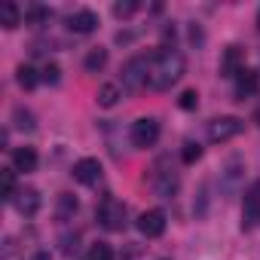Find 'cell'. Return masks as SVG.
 Returning a JSON list of instances; mask_svg holds the SVG:
<instances>
[{
	"label": "cell",
	"instance_id": "6da1fadb",
	"mask_svg": "<svg viewBox=\"0 0 260 260\" xmlns=\"http://www.w3.org/2000/svg\"><path fill=\"white\" fill-rule=\"evenodd\" d=\"M181 77H184V55H181L178 49L162 46V52L150 61V89L166 92V89H172Z\"/></svg>",
	"mask_w": 260,
	"mask_h": 260
},
{
	"label": "cell",
	"instance_id": "7a4b0ae2",
	"mask_svg": "<svg viewBox=\"0 0 260 260\" xmlns=\"http://www.w3.org/2000/svg\"><path fill=\"white\" fill-rule=\"evenodd\" d=\"M95 217H98V223H101L107 233L125 230V205H122L116 196H104V199L98 202V208H95Z\"/></svg>",
	"mask_w": 260,
	"mask_h": 260
},
{
	"label": "cell",
	"instance_id": "3957f363",
	"mask_svg": "<svg viewBox=\"0 0 260 260\" xmlns=\"http://www.w3.org/2000/svg\"><path fill=\"white\" fill-rule=\"evenodd\" d=\"M150 83V61L144 55H135V58H128L122 64V89L125 92H141L144 86Z\"/></svg>",
	"mask_w": 260,
	"mask_h": 260
},
{
	"label": "cell",
	"instance_id": "277c9868",
	"mask_svg": "<svg viewBox=\"0 0 260 260\" xmlns=\"http://www.w3.org/2000/svg\"><path fill=\"white\" fill-rule=\"evenodd\" d=\"M178 187H181L178 172L169 166V159H159V162L153 166V190H156L162 199H172V196L178 193Z\"/></svg>",
	"mask_w": 260,
	"mask_h": 260
},
{
	"label": "cell",
	"instance_id": "5b68a950",
	"mask_svg": "<svg viewBox=\"0 0 260 260\" xmlns=\"http://www.w3.org/2000/svg\"><path fill=\"white\" fill-rule=\"evenodd\" d=\"M242 128H245V122H242L239 116H217V119H211V122H208V141L223 144V141L236 138Z\"/></svg>",
	"mask_w": 260,
	"mask_h": 260
},
{
	"label": "cell",
	"instance_id": "8992f818",
	"mask_svg": "<svg viewBox=\"0 0 260 260\" xmlns=\"http://www.w3.org/2000/svg\"><path fill=\"white\" fill-rule=\"evenodd\" d=\"M128 138H132L135 147H153L156 138H159V119L153 116H141L132 122V132H128Z\"/></svg>",
	"mask_w": 260,
	"mask_h": 260
},
{
	"label": "cell",
	"instance_id": "52a82bcc",
	"mask_svg": "<svg viewBox=\"0 0 260 260\" xmlns=\"http://www.w3.org/2000/svg\"><path fill=\"white\" fill-rule=\"evenodd\" d=\"M138 230H141V236H147V239H159V236L166 233V211H159V208L144 211V214L138 217Z\"/></svg>",
	"mask_w": 260,
	"mask_h": 260
},
{
	"label": "cell",
	"instance_id": "ba28073f",
	"mask_svg": "<svg viewBox=\"0 0 260 260\" xmlns=\"http://www.w3.org/2000/svg\"><path fill=\"white\" fill-rule=\"evenodd\" d=\"M13 205H16L19 214L34 217V214L40 211V193H37L34 187H19V193L13 196Z\"/></svg>",
	"mask_w": 260,
	"mask_h": 260
},
{
	"label": "cell",
	"instance_id": "9c48e42d",
	"mask_svg": "<svg viewBox=\"0 0 260 260\" xmlns=\"http://www.w3.org/2000/svg\"><path fill=\"white\" fill-rule=\"evenodd\" d=\"M74 178H77L80 184H86V187L98 184V181H101V162H98V159H92V156L80 159V162L74 166Z\"/></svg>",
	"mask_w": 260,
	"mask_h": 260
},
{
	"label": "cell",
	"instance_id": "30bf717a",
	"mask_svg": "<svg viewBox=\"0 0 260 260\" xmlns=\"http://www.w3.org/2000/svg\"><path fill=\"white\" fill-rule=\"evenodd\" d=\"M242 61H245L242 46H226V49H223V58H220V74H223V77H239V74L245 71Z\"/></svg>",
	"mask_w": 260,
	"mask_h": 260
},
{
	"label": "cell",
	"instance_id": "8fae6325",
	"mask_svg": "<svg viewBox=\"0 0 260 260\" xmlns=\"http://www.w3.org/2000/svg\"><path fill=\"white\" fill-rule=\"evenodd\" d=\"M257 89H260V74L245 68V71L236 77V98H239V101L254 98V95H257Z\"/></svg>",
	"mask_w": 260,
	"mask_h": 260
},
{
	"label": "cell",
	"instance_id": "7c38bea8",
	"mask_svg": "<svg viewBox=\"0 0 260 260\" xmlns=\"http://www.w3.org/2000/svg\"><path fill=\"white\" fill-rule=\"evenodd\" d=\"M68 28H71L74 34H92V31L98 28V16H95L92 10H80V13H74V16L68 19Z\"/></svg>",
	"mask_w": 260,
	"mask_h": 260
},
{
	"label": "cell",
	"instance_id": "4fadbf2b",
	"mask_svg": "<svg viewBox=\"0 0 260 260\" xmlns=\"http://www.w3.org/2000/svg\"><path fill=\"white\" fill-rule=\"evenodd\" d=\"M245 220H242V226L248 230L254 220H260V181L245 193V214H242Z\"/></svg>",
	"mask_w": 260,
	"mask_h": 260
},
{
	"label": "cell",
	"instance_id": "5bb4252c",
	"mask_svg": "<svg viewBox=\"0 0 260 260\" xmlns=\"http://www.w3.org/2000/svg\"><path fill=\"white\" fill-rule=\"evenodd\" d=\"M239 178H242V159H230V162L223 166V172H220V187H223V193H226V196H233V193H236Z\"/></svg>",
	"mask_w": 260,
	"mask_h": 260
},
{
	"label": "cell",
	"instance_id": "9a60e30c",
	"mask_svg": "<svg viewBox=\"0 0 260 260\" xmlns=\"http://www.w3.org/2000/svg\"><path fill=\"white\" fill-rule=\"evenodd\" d=\"M13 166H16V172H34L37 169V150L34 147H19L13 153Z\"/></svg>",
	"mask_w": 260,
	"mask_h": 260
},
{
	"label": "cell",
	"instance_id": "2e32d148",
	"mask_svg": "<svg viewBox=\"0 0 260 260\" xmlns=\"http://www.w3.org/2000/svg\"><path fill=\"white\" fill-rule=\"evenodd\" d=\"M0 25H4L7 31L22 25V13H19V7L13 4V0H4V4H0Z\"/></svg>",
	"mask_w": 260,
	"mask_h": 260
},
{
	"label": "cell",
	"instance_id": "e0dca14e",
	"mask_svg": "<svg viewBox=\"0 0 260 260\" xmlns=\"http://www.w3.org/2000/svg\"><path fill=\"white\" fill-rule=\"evenodd\" d=\"M77 208H80L77 196L61 193V196H58V202H55V217H58V220H71V217L77 214Z\"/></svg>",
	"mask_w": 260,
	"mask_h": 260
},
{
	"label": "cell",
	"instance_id": "ac0fdd59",
	"mask_svg": "<svg viewBox=\"0 0 260 260\" xmlns=\"http://www.w3.org/2000/svg\"><path fill=\"white\" fill-rule=\"evenodd\" d=\"M0 193H4L7 202H13V196L19 193V187H16V169H4V172H0Z\"/></svg>",
	"mask_w": 260,
	"mask_h": 260
},
{
	"label": "cell",
	"instance_id": "d6986e66",
	"mask_svg": "<svg viewBox=\"0 0 260 260\" xmlns=\"http://www.w3.org/2000/svg\"><path fill=\"white\" fill-rule=\"evenodd\" d=\"M104 64H107V49H101V46H98V49H92V52L86 55V61H83V68H86L89 74H98Z\"/></svg>",
	"mask_w": 260,
	"mask_h": 260
},
{
	"label": "cell",
	"instance_id": "ffe728a7",
	"mask_svg": "<svg viewBox=\"0 0 260 260\" xmlns=\"http://www.w3.org/2000/svg\"><path fill=\"white\" fill-rule=\"evenodd\" d=\"M13 122H16V128H22V132H34V128H37L34 113L25 110V107H16V110H13Z\"/></svg>",
	"mask_w": 260,
	"mask_h": 260
},
{
	"label": "cell",
	"instance_id": "44dd1931",
	"mask_svg": "<svg viewBox=\"0 0 260 260\" xmlns=\"http://www.w3.org/2000/svg\"><path fill=\"white\" fill-rule=\"evenodd\" d=\"M16 80H19V86H22V89H34V86L40 83V74H37L31 64H22V68L16 71Z\"/></svg>",
	"mask_w": 260,
	"mask_h": 260
},
{
	"label": "cell",
	"instance_id": "7402d4cb",
	"mask_svg": "<svg viewBox=\"0 0 260 260\" xmlns=\"http://www.w3.org/2000/svg\"><path fill=\"white\" fill-rule=\"evenodd\" d=\"M116 101H119V86L104 83V86L98 89V104H101V107H113Z\"/></svg>",
	"mask_w": 260,
	"mask_h": 260
},
{
	"label": "cell",
	"instance_id": "603a6c76",
	"mask_svg": "<svg viewBox=\"0 0 260 260\" xmlns=\"http://www.w3.org/2000/svg\"><path fill=\"white\" fill-rule=\"evenodd\" d=\"M25 22H28V25H34V28H37V25H46V22H49V10L34 4V7H28V10H25Z\"/></svg>",
	"mask_w": 260,
	"mask_h": 260
},
{
	"label": "cell",
	"instance_id": "cb8c5ba5",
	"mask_svg": "<svg viewBox=\"0 0 260 260\" xmlns=\"http://www.w3.org/2000/svg\"><path fill=\"white\" fill-rule=\"evenodd\" d=\"M86 260H113V248H110L107 242H92Z\"/></svg>",
	"mask_w": 260,
	"mask_h": 260
},
{
	"label": "cell",
	"instance_id": "d4e9b609",
	"mask_svg": "<svg viewBox=\"0 0 260 260\" xmlns=\"http://www.w3.org/2000/svg\"><path fill=\"white\" fill-rule=\"evenodd\" d=\"M138 13V0H119V4H113V16L116 19H128Z\"/></svg>",
	"mask_w": 260,
	"mask_h": 260
},
{
	"label": "cell",
	"instance_id": "484cf974",
	"mask_svg": "<svg viewBox=\"0 0 260 260\" xmlns=\"http://www.w3.org/2000/svg\"><path fill=\"white\" fill-rule=\"evenodd\" d=\"M181 159H184L187 166L199 162V159H202V147H199L196 141H187V144H184V150H181Z\"/></svg>",
	"mask_w": 260,
	"mask_h": 260
},
{
	"label": "cell",
	"instance_id": "4316f807",
	"mask_svg": "<svg viewBox=\"0 0 260 260\" xmlns=\"http://www.w3.org/2000/svg\"><path fill=\"white\" fill-rule=\"evenodd\" d=\"M178 104H181V110H196V107H199V95H196V89H187V92L178 98Z\"/></svg>",
	"mask_w": 260,
	"mask_h": 260
},
{
	"label": "cell",
	"instance_id": "83f0119b",
	"mask_svg": "<svg viewBox=\"0 0 260 260\" xmlns=\"http://www.w3.org/2000/svg\"><path fill=\"white\" fill-rule=\"evenodd\" d=\"M40 80H46L49 86H55V83L61 80V71H58V64H46V68L40 71Z\"/></svg>",
	"mask_w": 260,
	"mask_h": 260
},
{
	"label": "cell",
	"instance_id": "f1b7e54d",
	"mask_svg": "<svg viewBox=\"0 0 260 260\" xmlns=\"http://www.w3.org/2000/svg\"><path fill=\"white\" fill-rule=\"evenodd\" d=\"M61 251H64V254H77V233L61 239Z\"/></svg>",
	"mask_w": 260,
	"mask_h": 260
},
{
	"label": "cell",
	"instance_id": "f546056e",
	"mask_svg": "<svg viewBox=\"0 0 260 260\" xmlns=\"http://www.w3.org/2000/svg\"><path fill=\"white\" fill-rule=\"evenodd\" d=\"M34 260H52V257H49V251H40V254H34Z\"/></svg>",
	"mask_w": 260,
	"mask_h": 260
},
{
	"label": "cell",
	"instance_id": "4dcf8cb0",
	"mask_svg": "<svg viewBox=\"0 0 260 260\" xmlns=\"http://www.w3.org/2000/svg\"><path fill=\"white\" fill-rule=\"evenodd\" d=\"M254 119H257V125H260V110H257V113H254Z\"/></svg>",
	"mask_w": 260,
	"mask_h": 260
},
{
	"label": "cell",
	"instance_id": "1f68e13d",
	"mask_svg": "<svg viewBox=\"0 0 260 260\" xmlns=\"http://www.w3.org/2000/svg\"><path fill=\"white\" fill-rule=\"evenodd\" d=\"M257 25H260V16H257Z\"/></svg>",
	"mask_w": 260,
	"mask_h": 260
}]
</instances>
